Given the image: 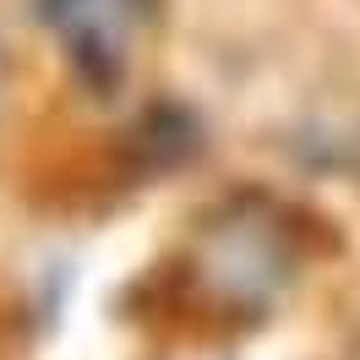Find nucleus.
Wrapping results in <instances>:
<instances>
[{
  "label": "nucleus",
  "mask_w": 360,
  "mask_h": 360,
  "mask_svg": "<svg viewBox=\"0 0 360 360\" xmlns=\"http://www.w3.org/2000/svg\"><path fill=\"white\" fill-rule=\"evenodd\" d=\"M306 262V229L284 202L262 191L229 197L207 207L186 240V295L219 322H257L268 316Z\"/></svg>",
  "instance_id": "nucleus-1"
},
{
  "label": "nucleus",
  "mask_w": 360,
  "mask_h": 360,
  "mask_svg": "<svg viewBox=\"0 0 360 360\" xmlns=\"http://www.w3.org/2000/svg\"><path fill=\"white\" fill-rule=\"evenodd\" d=\"M33 22L44 27L77 88L115 98L142 66V49L153 44L164 0H33Z\"/></svg>",
  "instance_id": "nucleus-2"
},
{
  "label": "nucleus",
  "mask_w": 360,
  "mask_h": 360,
  "mask_svg": "<svg viewBox=\"0 0 360 360\" xmlns=\"http://www.w3.org/2000/svg\"><path fill=\"white\" fill-rule=\"evenodd\" d=\"M0 93H6V49H0Z\"/></svg>",
  "instance_id": "nucleus-3"
}]
</instances>
